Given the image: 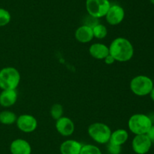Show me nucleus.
Returning <instances> with one entry per match:
<instances>
[{"instance_id": "obj_1", "label": "nucleus", "mask_w": 154, "mask_h": 154, "mask_svg": "<svg viewBox=\"0 0 154 154\" xmlns=\"http://www.w3.org/2000/svg\"><path fill=\"white\" fill-rule=\"evenodd\" d=\"M109 54L115 61L127 62L134 55V47L129 39L123 37H117L111 42L108 46Z\"/></svg>"}, {"instance_id": "obj_2", "label": "nucleus", "mask_w": 154, "mask_h": 154, "mask_svg": "<svg viewBox=\"0 0 154 154\" xmlns=\"http://www.w3.org/2000/svg\"><path fill=\"white\" fill-rule=\"evenodd\" d=\"M20 82V73L13 66H6L0 69V88L16 90Z\"/></svg>"}, {"instance_id": "obj_3", "label": "nucleus", "mask_w": 154, "mask_h": 154, "mask_svg": "<svg viewBox=\"0 0 154 154\" xmlns=\"http://www.w3.org/2000/svg\"><path fill=\"white\" fill-rule=\"evenodd\" d=\"M153 125L151 118L143 113H135L130 116L128 121L129 131L135 135L146 134Z\"/></svg>"}, {"instance_id": "obj_4", "label": "nucleus", "mask_w": 154, "mask_h": 154, "mask_svg": "<svg viewBox=\"0 0 154 154\" xmlns=\"http://www.w3.org/2000/svg\"><path fill=\"white\" fill-rule=\"evenodd\" d=\"M112 131L103 122H94L88 128V134L92 140L99 144H107L109 142Z\"/></svg>"}, {"instance_id": "obj_5", "label": "nucleus", "mask_w": 154, "mask_h": 154, "mask_svg": "<svg viewBox=\"0 0 154 154\" xmlns=\"http://www.w3.org/2000/svg\"><path fill=\"white\" fill-rule=\"evenodd\" d=\"M129 86L134 95L144 97L150 94L154 85L153 80L150 77L144 75H138L132 78Z\"/></svg>"}, {"instance_id": "obj_6", "label": "nucleus", "mask_w": 154, "mask_h": 154, "mask_svg": "<svg viewBox=\"0 0 154 154\" xmlns=\"http://www.w3.org/2000/svg\"><path fill=\"white\" fill-rule=\"evenodd\" d=\"M111 2L109 0H86V9L90 16L99 19L106 15Z\"/></svg>"}, {"instance_id": "obj_7", "label": "nucleus", "mask_w": 154, "mask_h": 154, "mask_svg": "<svg viewBox=\"0 0 154 154\" xmlns=\"http://www.w3.org/2000/svg\"><path fill=\"white\" fill-rule=\"evenodd\" d=\"M16 124L18 129L24 133L33 132L38 127L37 119L30 114H22L18 116Z\"/></svg>"}, {"instance_id": "obj_8", "label": "nucleus", "mask_w": 154, "mask_h": 154, "mask_svg": "<svg viewBox=\"0 0 154 154\" xmlns=\"http://www.w3.org/2000/svg\"><path fill=\"white\" fill-rule=\"evenodd\" d=\"M153 143L147 134H138L132 141V150L136 154H147L150 151Z\"/></svg>"}, {"instance_id": "obj_9", "label": "nucleus", "mask_w": 154, "mask_h": 154, "mask_svg": "<svg viewBox=\"0 0 154 154\" xmlns=\"http://www.w3.org/2000/svg\"><path fill=\"white\" fill-rule=\"evenodd\" d=\"M105 18L107 23L110 25H119L124 20L125 11L123 8L119 5H111Z\"/></svg>"}, {"instance_id": "obj_10", "label": "nucleus", "mask_w": 154, "mask_h": 154, "mask_svg": "<svg viewBox=\"0 0 154 154\" xmlns=\"http://www.w3.org/2000/svg\"><path fill=\"white\" fill-rule=\"evenodd\" d=\"M56 129L57 132L64 137H69L75 131V123L67 116H62L56 120Z\"/></svg>"}, {"instance_id": "obj_11", "label": "nucleus", "mask_w": 154, "mask_h": 154, "mask_svg": "<svg viewBox=\"0 0 154 154\" xmlns=\"http://www.w3.org/2000/svg\"><path fill=\"white\" fill-rule=\"evenodd\" d=\"M10 152L11 154H31L32 146L26 140L17 138L11 143Z\"/></svg>"}, {"instance_id": "obj_12", "label": "nucleus", "mask_w": 154, "mask_h": 154, "mask_svg": "<svg viewBox=\"0 0 154 154\" xmlns=\"http://www.w3.org/2000/svg\"><path fill=\"white\" fill-rule=\"evenodd\" d=\"M83 144L73 139H68L60 144V151L61 154H80Z\"/></svg>"}, {"instance_id": "obj_13", "label": "nucleus", "mask_w": 154, "mask_h": 154, "mask_svg": "<svg viewBox=\"0 0 154 154\" xmlns=\"http://www.w3.org/2000/svg\"><path fill=\"white\" fill-rule=\"evenodd\" d=\"M75 37L76 40L81 43L85 44L90 42L94 38L93 29L92 27L84 24L75 30Z\"/></svg>"}, {"instance_id": "obj_14", "label": "nucleus", "mask_w": 154, "mask_h": 154, "mask_svg": "<svg viewBox=\"0 0 154 154\" xmlns=\"http://www.w3.org/2000/svg\"><path fill=\"white\" fill-rule=\"evenodd\" d=\"M89 53L96 60H104L109 54V48L105 44L96 42L90 46Z\"/></svg>"}, {"instance_id": "obj_15", "label": "nucleus", "mask_w": 154, "mask_h": 154, "mask_svg": "<svg viewBox=\"0 0 154 154\" xmlns=\"http://www.w3.org/2000/svg\"><path fill=\"white\" fill-rule=\"evenodd\" d=\"M17 100L16 90H2L0 93V105L3 107H10L15 104Z\"/></svg>"}, {"instance_id": "obj_16", "label": "nucleus", "mask_w": 154, "mask_h": 154, "mask_svg": "<svg viewBox=\"0 0 154 154\" xmlns=\"http://www.w3.org/2000/svg\"><path fill=\"white\" fill-rule=\"evenodd\" d=\"M129 139V133L126 129L119 128L111 132L109 142L114 144L123 146Z\"/></svg>"}, {"instance_id": "obj_17", "label": "nucleus", "mask_w": 154, "mask_h": 154, "mask_svg": "<svg viewBox=\"0 0 154 154\" xmlns=\"http://www.w3.org/2000/svg\"><path fill=\"white\" fill-rule=\"evenodd\" d=\"M17 115L10 110H3L0 113V122L3 125H12L17 121Z\"/></svg>"}, {"instance_id": "obj_18", "label": "nucleus", "mask_w": 154, "mask_h": 154, "mask_svg": "<svg viewBox=\"0 0 154 154\" xmlns=\"http://www.w3.org/2000/svg\"><path fill=\"white\" fill-rule=\"evenodd\" d=\"M92 29H93V36L97 39H105L108 35V29L104 24H97Z\"/></svg>"}, {"instance_id": "obj_19", "label": "nucleus", "mask_w": 154, "mask_h": 154, "mask_svg": "<svg viewBox=\"0 0 154 154\" xmlns=\"http://www.w3.org/2000/svg\"><path fill=\"white\" fill-rule=\"evenodd\" d=\"M80 154H102L99 146L94 144H83Z\"/></svg>"}, {"instance_id": "obj_20", "label": "nucleus", "mask_w": 154, "mask_h": 154, "mask_svg": "<svg viewBox=\"0 0 154 154\" xmlns=\"http://www.w3.org/2000/svg\"><path fill=\"white\" fill-rule=\"evenodd\" d=\"M51 117L55 120H57L63 116V107L60 104H54L51 107L50 110Z\"/></svg>"}, {"instance_id": "obj_21", "label": "nucleus", "mask_w": 154, "mask_h": 154, "mask_svg": "<svg viewBox=\"0 0 154 154\" xmlns=\"http://www.w3.org/2000/svg\"><path fill=\"white\" fill-rule=\"evenodd\" d=\"M11 15L6 9L0 8V27H5L11 22Z\"/></svg>"}, {"instance_id": "obj_22", "label": "nucleus", "mask_w": 154, "mask_h": 154, "mask_svg": "<svg viewBox=\"0 0 154 154\" xmlns=\"http://www.w3.org/2000/svg\"><path fill=\"white\" fill-rule=\"evenodd\" d=\"M107 149L109 154H120L122 151V146H119V145L108 142L107 143Z\"/></svg>"}, {"instance_id": "obj_23", "label": "nucleus", "mask_w": 154, "mask_h": 154, "mask_svg": "<svg viewBox=\"0 0 154 154\" xmlns=\"http://www.w3.org/2000/svg\"><path fill=\"white\" fill-rule=\"evenodd\" d=\"M147 136L149 137L150 140H151L152 143H154V125H153L150 127V129L148 130V131L147 132Z\"/></svg>"}, {"instance_id": "obj_24", "label": "nucleus", "mask_w": 154, "mask_h": 154, "mask_svg": "<svg viewBox=\"0 0 154 154\" xmlns=\"http://www.w3.org/2000/svg\"><path fill=\"white\" fill-rule=\"evenodd\" d=\"M103 60L105 61V63L108 65H111L115 62V60H114V57H113L111 54H108Z\"/></svg>"}, {"instance_id": "obj_25", "label": "nucleus", "mask_w": 154, "mask_h": 154, "mask_svg": "<svg viewBox=\"0 0 154 154\" xmlns=\"http://www.w3.org/2000/svg\"><path fill=\"white\" fill-rule=\"evenodd\" d=\"M149 95H150V98L152 99V101H154V86H153V88H152L151 91L150 92V94H149Z\"/></svg>"}, {"instance_id": "obj_26", "label": "nucleus", "mask_w": 154, "mask_h": 154, "mask_svg": "<svg viewBox=\"0 0 154 154\" xmlns=\"http://www.w3.org/2000/svg\"><path fill=\"white\" fill-rule=\"evenodd\" d=\"M150 2L152 3V4L154 5V0H150Z\"/></svg>"}]
</instances>
